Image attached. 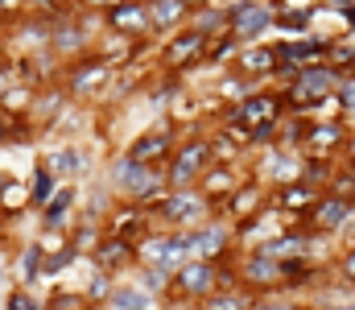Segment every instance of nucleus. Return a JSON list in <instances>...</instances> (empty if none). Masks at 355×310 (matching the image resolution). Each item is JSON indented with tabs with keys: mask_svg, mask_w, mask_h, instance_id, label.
<instances>
[{
	"mask_svg": "<svg viewBox=\"0 0 355 310\" xmlns=\"http://www.w3.org/2000/svg\"><path fill=\"white\" fill-rule=\"evenodd\" d=\"M281 282H285L281 261H277V257H265L261 248H252V252L240 261V286H248V290H277Z\"/></svg>",
	"mask_w": 355,
	"mask_h": 310,
	"instance_id": "15",
	"label": "nucleus"
},
{
	"mask_svg": "<svg viewBox=\"0 0 355 310\" xmlns=\"http://www.w3.org/2000/svg\"><path fill=\"white\" fill-rule=\"evenodd\" d=\"M137 261H141V265H162V269L178 273V269L190 261L186 236H182L178 227H162V232H153V227H149V232L137 240Z\"/></svg>",
	"mask_w": 355,
	"mask_h": 310,
	"instance_id": "6",
	"label": "nucleus"
},
{
	"mask_svg": "<svg viewBox=\"0 0 355 310\" xmlns=\"http://www.w3.org/2000/svg\"><path fill=\"white\" fill-rule=\"evenodd\" d=\"M174 145H178L174 124H157V128L141 132L124 153H128V157H137V162H157V166H166V157L174 153Z\"/></svg>",
	"mask_w": 355,
	"mask_h": 310,
	"instance_id": "16",
	"label": "nucleus"
},
{
	"mask_svg": "<svg viewBox=\"0 0 355 310\" xmlns=\"http://www.w3.org/2000/svg\"><path fill=\"white\" fill-rule=\"evenodd\" d=\"M215 215V203L198 191V187H170L157 203L149 207V219H157L162 227H194L202 219Z\"/></svg>",
	"mask_w": 355,
	"mask_h": 310,
	"instance_id": "3",
	"label": "nucleus"
},
{
	"mask_svg": "<svg viewBox=\"0 0 355 310\" xmlns=\"http://www.w3.org/2000/svg\"><path fill=\"white\" fill-rule=\"evenodd\" d=\"M252 302H257V294H252L248 286H227V290L207 294L198 307L202 310H252Z\"/></svg>",
	"mask_w": 355,
	"mask_h": 310,
	"instance_id": "27",
	"label": "nucleus"
},
{
	"mask_svg": "<svg viewBox=\"0 0 355 310\" xmlns=\"http://www.w3.org/2000/svg\"><path fill=\"white\" fill-rule=\"evenodd\" d=\"M4 310H50V302H42L29 286H12L4 298Z\"/></svg>",
	"mask_w": 355,
	"mask_h": 310,
	"instance_id": "36",
	"label": "nucleus"
},
{
	"mask_svg": "<svg viewBox=\"0 0 355 310\" xmlns=\"http://www.w3.org/2000/svg\"><path fill=\"white\" fill-rule=\"evenodd\" d=\"M215 162L211 153V141L202 137H190V141H178L174 153L166 157V187H194L198 174Z\"/></svg>",
	"mask_w": 355,
	"mask_h": 310,
	"instance_id": "7",
	"label": "nucleus"
},
{
	"mask_svg": "<svg viewBox=\"0 0 355 310\" xmlns=\"http://www.w3.org/2000/svg\"><path fill=\"white\" fill-rule=\"evenodd\" d=\"M103 33V21H99V12H83V8H67V12H58L54 17V33H50V50L62 58V62H71V58H79V54H87L91 46H95V37Z\"/></svg>",
	"mask_w": 355,
	"mask_h": 310,
	"instance_id": "2",
	"label": "nucleus"
},
{
	"mask_svg": "<svg viewBox=\"0 0 355 310\" xmlns=\"http://www.w3.org/2000/svg\"><path fill=\"white\" fill-rule=\"evenodd\" d=\"M107 187L116 191V199L124 203H141V207H153L170 187H166V166L157 162H137L128 157L124 149L107 157Z\"/></svg>",
	"mask_w": 355,
	"mask_h": 310,
	"instance_id": "1",
	"label": "nucleus"
},
{
	"mask_svg": "<svg viewBox=\"0 0 355 310\" xmlns=\"http://www.w3.org/2000/svg\"><path fill=\"white\" fill-rule=\"evenodd\" d=\"M79 207V187L71 182H58V191L37 207V219H42V232H67L71 223V211Z\"/></svg>",
	"mask_w": 355,
	"mask_h": 310,
	"instance_id": "17",
	"label": "nucleus"
},
{
	"mask_svg": "<svg viewBox=\"0 0 355 310\" xmlns=\"http://www.w3.org/2000/svg\"><path fill=\"white\" fill-rule=\"evenodd\" d=\"M318 8H331V12H339V17H343V12L352 8V0H322Z\"/></svg>",
	"mask_w": 355,
	"mask_h": 310,
	"instance_id": "42",
	"label": "nucleus"
},
{
	"mask_svg": "<svg viewBox=\"0 0 355 310\" xmlns=\"http://www.w3.org/2000/svg\"><path fill=\"white\" fill-rule=\"evenodd\" d=\"M182 236H186L190 257H198V261H232L236 236H232V227L223 219H202L194 227H182Z\"/></svg>",
	"mask_w": 355,
	"mask_h": 310,
	"instance_id": "8",
	"label": "nucleus"
},
{
	"mask_svg": "<svg viewBox=\"0 0 355 310\" xmlns=\"http://www.w3.org/2000/svg\"><path fill=\"white\" fill-rule=\"evenodd\" d=\"M107 307H120V310H162V298L157 294H149L145 286H137V282H116V290H112V298H107Z\"/></svg>",
	"mask_w": 355,
	"mask_h": 310,
	"instance_id": "23",
	"label": "nucleus"
},
{
	"mask_svg": "<svg viewBox=\"0 0 355 310\" xmlns=\"http://www.w3.org/2000/svg\"><path fill=\"white\" fill-rule=\"evenodd\" d=\"M343 145H347V124H343L339 116H335V120H306V132H302V153L335 157Z\"/></svg>",
	"mask_w": 355,
	"mask_h": 310,
	"instance_id": "13",
	"label": "nucleus"
},
{
	"mask_svg": "<svg viewBox=\"0 0 355 310\" xmlns=\"http://www.w3.org/2000/svg\"><path fill=\"white\" fill-rule=\"evenodd\" d=\"M103 310H120V307H103Z\"/></svg>",
	"mask_w": 355,
	"mask_h": 310,
	"instance_id": "49",
	"label": "nucleus"
},
{
	"mask_svg": "<svg viewBox=\"0 0 355 310\" xmlns=\"http://www.w3.org/2000/svg\"><path fill=\"white\" fill-rule=\"evenodd\" d=\"M272 67H277V54H272V46H261V42H252V46H240L236 50V58H232V71H240L244 79H252V83H261L272 75Z\"/></svg>",
	"mask_w": 355,
	"mask_h": 310,
	"instance_id": "19",
	"label": "nucleus"
},
{
	"mask_svg": "<svg viewBox=\"0 0 355 310\" xmlns=\"http://www.w3.org/2000/svg\"><path fill=\"white\" fill-rule=\"evenodd\" d=\"M42 257H46V244H21V252H17V282L21 286L42 282Z\"/></svg>",
	"mask_w": 355,
	"mask_h": 310,
	"instance_id": "31",
	"label": "nucleus"
},
{
	"mask_svg": "<svg viewBox=\"0 0 355 310\" xmlns=\"http://www.w3.org/2000/svg\"><path fill=\"white\" fill-rule=\"evenodd\" d=\"M21 12H25V0H0V17H4L8 25H12Z\"/></svg>",
	"mask_w": 355,
	"mask_h": 310,
	"instance_id": "40",
	"label": "nucleus"
},
{
	"mask_svg": "<svg viewBox=\"0 0 355 310\" xmlns=\"http://www.w3.org/2000/svg\"><path fill=\"white\" fill-rule=\"evenodd\" d=\"M145 4H153V0H145Z\"/></svg>",
	"mask_w": 355,
	"mask_h": 310,
	"instance_id": "51",
	"label": "nucleus"
},
{
	"mask_svg": "<svg viewBox=\"0 0 355 310\" xmlns=\"http://www.w3.org/2000/svg\"><path fill=\"white\" fill-rule=\"evenodd\" d=\"M54 191H58V178H54L50 162H46V157H37V162H33V178H29V191H25V207H33V211H37V207L46 203Z\"/></svg>",
	"mask_w": 355,
	"mask_h": 310,
	"instance_id": "25",
	"label": "nucleus"
},
{
	"mask_svg": "<svg viewBox=\"0 0 355 310\" xmlns=\"http://www.w3.org/2000/svg\"><path fill=\"white\" fill-rule=\"evenodd\" d=\"M265 257H277V261H306V257H314V240L306 236V232H277L272 240L265 244H257Z\"/></svg>",
	"mask_w": 355,
	"mask_h": 310,
	"instance_id": "21",
	"label": "nucleus"
},
{
	"mask_svg": "<svg viewBox=\"0 0 355 310\" xmlns=\"http://www.w3.org/2000/svg\"><path fill=\"white\" fill-rule=\"evenodd\" d=\"M103 232H107V227H103V219H91V215L75 219V223H67V240H71L79 252H87V257H91V248L103 240Z\"/></svg>",
	"mask_w": 355,
	"mask_h": 310,
	"instance_id": "30",
	"label": "nucleus"
},
{
	"mask_svg": "<svg viewBox=\"0 0 355 310\" xmlns=\"http://www.w3.org/2000/svg\"><path fill=\"white\" fill-rule=\"evenodd\" d=\"M318 199V187H310V182H302V178H293V182H285L281 191H277V203L285 207V211H293V215H306L310 207Z\"/></svg>",
	"mask_w": 355,
	"mask_h": 310,
	"instance_id": "28",
	"label": "nucleus"
},
{
	"mask_svg": "<svg viewBox=\"0 0 355 310\" xmlns=\"http://www.w3.org/2000/svg\"><path fill=\"white\" fill-rule=\"evenodd\" d=\"M42 157L50 162V170H54L58 182H75V178H83L91 170V153L79 141H67V145H58V149H50V153H42Z\"/></svg>",
	"mask_w": 355,
	"mask_h": 310,
	"instance_id": "18",
	"label": "nucleus"
},
{
	"mask_svg": "<svg viewBox=\"0 0 355 310\" xmlns=\"http://www.w3.org/2000/svg\"><path fill=\"white\" fill-rule=\"evenodd\" d=\"M335 103H339V120L352 124L355 120V75H343L335 87Z\"/></svg>",
	"mask_w": 355,
	"mask_h": 310,
	"instance_id": "35",
	"label": "nucleus"
},
{
	"mask_svg": "<svg viewBox=\"0 0 355 310\" xmlns=\"http://www.w3.org/2000/svg\"><path fill=\"white\" fill-rule=\"evenodd\" d=\"M268 29H272V8H268V0H232V4H227V33H232L240 46L261 42Z\"/></svg>",
	"mask_w": 355,
	"mask_h": 310,
	"instance_id": "9",
	"label": "nucleus"
},
{
	"mask_svg": "<svg viewBox=\"0 0 355 310\" xmlns=\"http://www.w3.org/2000/svg\"><path fill=\"white\" fill-rule=\"evenodd\" d=\"M194 187H198V191H202V195H207L215 207H223V199L240 187V178H236L232 162H211V166L198 174V182H194Z\"/></svg>",
	"mask_w": 355,
	"mask_h": 310,
	"instance_id": "20",
	"label": "nucleus"
},
{
	"mask_svg": "<svg viewBox=\"0 0 355 310\" xmlns=\"http://www.w3.org/2000/svg\"><path fill=\"white\" fill-rule=\"evenodd\" d=\"M91 265H95V269H103V273H112V277H120L124 269H132V265H137V244H132L128 236L103 232V240L91 248Z\"/></svg>",
	"mask_w": 355,
	"mask_h": 310,
	"instance_id": "12",
	"label": "nucleus"
},
{
	"mask_svg": "<svg viewBox=\"0 0 355 310\" xmlns=\"http://www.w3.org/2000/svg\"><path fill=\"white\" fill-rule=\"evenodd\" d=\"M318 310H355V302H339V307H318Z\"/></svg>",
	"mask_w": 355,
	"mask_h": 310,
	"instance_id": "46",
	"label": "nucleus"
},
{
	"mask_svg": "<svg viewBox=\"0 0 355 310\" xmlns=\"http://www.w3.org/2000/svg\"><path fill=\"white\" fill-rule=\"evenodd\" d=\"M186 25H190V29H198V33H202V37L211 42V37H219V33H227V8L211 0V4H202V8H194Z\"/></svg>",
	"mask_w": 355,
	"mask_h": 310,
	"instance_id": "26",
	"label": "nucleus"
},
{
	"mask_svg": "<svg viewBox=\"0 0 355 310\" xmlns=\"http://www.w3.org/2000/svg\"><path fill=\"white\" fill-rule=\"evenodd\" d=\"M314 17H318V8H293V4H285V8L272 12V29L285 33V37H302V33L314 29Z\"/></svg>",
	"mask_w": 355,
	"mask_h": 310,
	"instance_id": "24",
	"label": "nucleus"
},
{
	"mask_svg": "<svg viewBox=\"0 0 355 310\" xmlns=\"http://www.w3.org/2000/svg\"><path fill=\"white\" fill-rule=\"evenodd\" d=\"M149 17H153V37H157V33L170 37V33H178V29L190 21V8H186L182 0H153V4H149Z\"/></svg>",
	"mask_w": 355,
	"mask_h": 310,
	"instance_id": "22",
	"label": "nucleus"
},
{
	"mask_svg": "<svg viewBox=\"0 0 355 310\" xmlns=\"http://www.w3.org/2000/svg\"><path fill=\"white\" fill-rule=\"evenodd\" d=\"M261 207V187H252V182H240L227 199H223V211H227V219H252V211Z\"/></svg>",
	"mask_w": 355,
	"mask_h": 310,
	"instance_id": "29",
	"label": "nucleus"
},
{
	"mask_svg": "<svg viewBox=\"0 0 355 310\" xmlns=\"http://www.w3.org/2000/svg\"><path fill=\"white\" fill-rule=\"evenodd\" d=\"M91 269H95V265H91ZM116 282H120V277H112V273L95 269V273H91V282L83 286V298H87V307H107V298H112Z\"/></svg>",
	"mask_w": 355,
	"mask_h": 310,
	"instance_id": "33",
	"label": "nucleus"
},
{
	"mask_svg": "<svg viewBox=\"0 0 355 310\" xmlns=\"http://www.w3.org/2000/svg\"><path fill=\"white\" fill-rule=\"evenodd\" d=\"M137 286H145L149 294L166 298V294H170V286H174V273H170V269H162V265H141V261H137Z\"/></svg>",
	"mask_w": 355,
	"mask_h": 310,
	"instance_id": "32",
	"label": "nucleus"
},
{
	"mask_svg": "<svg viewBox=\"0 0 355 310\" xmlns=\"http://www.w3.org/2000/svg\"><path fill=\"white\" fill-rule=\"evenodd\" d=\"M75 8H83V12H103V8H112L116 0H71Z\"/></svg>",
	"mask_w": 355,
	"mask_h": 310,
	"instance_id": "41",
	"label": "nucleus"
},
{
	"mask_svg": "<svg viewBox=\"0 0 355 310\" xmlns=\"http://www.w3.org/2000/svg\"><path fill=\"white\" fill-rule=\"evenodd\" d=\"M83 310H103V307H83Z\"/></svg>",
	"mask_w": 355,
	"mask_h": 310,
	"instance_id": "48",
	"label": "nucleus"
},
{
	"mask_svg": "<svg viewBox=\"0 0 355 310\" xmlns=\"http://www.w3.org/2000/svg\"><path fill=\"white\" fill-rule=\"evenodd\" d=\"M272 116H285V92H248L244 100L227 103V120H223V132L236 137L244 145V132L261 120H272Z\"/></svg>",
	"mask_w": 355,
	"mask_h": 310,
	"instance_id": "5",
	"label": "nucleus"
},
{
	"mask_svg": "<svg viewBox=\"0 0 355 310\" xmlns=\"http://www.w3.org/2000/svg\"><path fill=\"white\" fill-rule=\"evenodd\" d=\"M310 227H318V232H339V227H347L355 219V203L347 195H322V199H314V207L302 215Z\"/></svg>",
	"mask_w": 355,
	"mask_h": 310,
	"instance_id": "14",
	"label": "nucleus"
},
{
	"mask_svg": "<svg viewBox=\"0 0 355 310\" xmlns=\"http://www.w3.org/2000/svg\"><path fill=\"white\" fill-rule=\"evenodd\" d=\"M343 273H347V277H355V248L343 257Z\"/></svg>",
	"mask_w": 355,
	"mask_h": 310,
	"instance_id": "43",
	"label": "nucleus"
},
{
	"mask_svg": "<svg viewBox=\"0 0 355 310\" xmlns=\"http://www.w3.org/2000/svg\"><path fill=\"white\" fill-rule=\"evenodd\" d=\"M182 4H186V8L194 12V8H202V4H211V0H182Z\"/></svg>",
	"mask_w": 355,
	"mask_h": 310,
	"instance_id": "45",
	"label": "nucleus"
},
{
	"mask_svg": "<svg viewBox=\"0 0 355 310\" xmlns=\"http://www.w3.org/2000/svg\"><path fill=\"white\" fill-rule=\"evenodd\" d=\"M112 75H116V67H112L107 58H99L95 50H87V54H79V58H71V62L62 67V79H58V83L67 87V96L75 103H87L112 83Z\"/></svg>",
	"mask_w": 355,
	"mask_h": 310,
	"instance_id": "4",
	"label": "nucleus"
},
{
	"mask_svg": "<svg viewBox=\"0 0 355 310\" xmlns=\"http://www.w3.org/2000/svg\"><path fill=\"white\" fill-rule=\"evenodd\" d=\"M0 187H4V174H0Z\"/></svg>",
	"mask_w": 355,
	"mask_h": 310,
	"instance_id": "50",
	"label": "nucleus"
},
{
	"mask_svg": "<svg viewBox=\"0 0 355 310\" xmlns=\"http://www.w3.org/2000/svg\"><path fill=\"white\" fill-rule=\"evenodd\" d=\"M343 149L352 153V157H347V166H352V170H355V137H352V132H347V145H343Z\"/></svg>",
	"mask_w": 355,
	"mask_h": 310,
	"instance_id": "44",
	"label": "nucleus"
},
{
	"mask_svg": "<svg viewBox=\"0 0 355 310\" xmlns=\"http://www.w3.org/2000/svg\"><path fill=\"white\" fill-rule=\"evenodd\" d=\"M202 54H207V37H202L198 29L182 25L178 33H170V42L162 46V71L186 79V71H194V67L202 62Z\"/></svg>",
	"mask_w": 355,
	"mask_h": 310,
	"instance_id": "10",
	"label": "nucleus"
},
{
	"mask_svg": "<svg viewBox=\"0 0 355 310\" xmlns=\"http://www.w3.org/2000/svg\"><path fill=\"white\" fill-rule=\"evenodd\" d=\"M99 21H103V29L124 33V37H153V17H149L145 0H116L112 8L99 12Z\"/></svg>",
	"mask_w": 355,
	"mask_h": 310,
	"instance_id": "11",
	"label": "nucleus"
},
{
	"mask_svg": "<svg viewBox=\"0 0 355 310\" xmlns=\"http://www.w3.org/2000/svg\"><path fill=\"white\" fill-rule=\"evenodd\" d=\"M83 307H87L83 290H75V294H54V298H50V310H83Z\"/></svg>",
	"mask_w": 355,
	"mask_h": 310,
	"instance_id": "37",
	"label": "nucleus"
},
{
	"mask_svg": "<svg viewBox=\"0 0 355 310\" xmlns=\"http://www.w3.org/2000/svg\"><path fill=\"white\" fill-rule=\"evenodd\" d=\"M252 310H302V307H297V302H289V298H281V294L272 290V294H265V298H257Z\"/></svg>",
	"mask_w": 355,
	"mask_h": 310,
	"instance_id": "38",
	"label": "nucleus"
},
{
	"mask_svg": "<svg viewBox=\"0 0 355 310\" xmlns=\"http://www.w3.org/2000/svg\"><path fill=\"white\" fill-rule=\"evenodd\" d=\"M327 62H331L339 75H352V71H355V42L335 37V42H331V50H327Z\"/></svg>",
	"mask_w": 355,
	"mask_h": 310,
	"instance_id": "34",
	"label": "nucleus"
},
{
	"mask_svg": "<svg viewBox=\"0 0 355 310\" xmlns=\"http://www.w3.org/2000/svg\"><path fill=\"white\" fill-rule=\"evenodd\" d=\"M4 29H8V21H4V17H0V33H4Z\"/></svg>",
	"mask_w": 355,
	"mask_h": 310,
	"instance_id": "47",
	"label": "nucleus"
},
{
	"mask_svg": "<svg viewBox=\"0 0 355 310\" xmlns=\"http://www.w3.org/2000/svg\"><path fill=\"white\" fill-rule=\"evenodd\" d=\"M12 124H17V112L0 107V145H12Z\"/></svg>",
	"mask_w": 355,
	"mask_h": 310,
	"instance_id": "39",
	"label": "nucleus"
}]
</instances>
